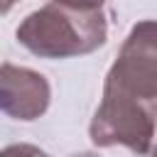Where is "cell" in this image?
Instances as JSON below:
<instances>
[{
  "label": "cell",
  "mask_w": 157,
  "mask_h": 157,
  "mask_svg": "<svg viewBox=\"0 0 157 157\" xmlns=\"http://www.w3.org/2000/svg\"><path fill=\"white\" fill-rule=\"evenodd\" d=\"M105 81L157 101V20L132 25Z\"/></svg>",
  "instance_id": "3957f363"
},
{
  "label": "cell",
  "mask_w": 157,
  "mask_h": 157,
  "mask_svg": "<svg viewBox=\"0 0 157 157\" xmlns=\"http://www.w3.org/2000/svg\"><path fill=\"white\" fill-rule=\"evenodd\" d=\"M157 130V101L137 96L110 81L103 83V98L93 113L88 135L96 147H128L135 155L152 150Z\"/></svg>",
  "instance_id": "7a4b0ae2"
},
{
  "label": "cell",
  "mask_w": 157,
  "mask_h": 157,
  "mask_svg": "<svg viewBox=\"0 0 157 157\" xmlns=\"http://www.w3.org/2000/svg\"><path fill=\"white\" fill-rule=\"evenodd\" d=\"M61 5H69V7H78V10H98L105 5V0H56Z\"/></svg>",
  "instance_id": "5b68a950"
},
{
  "label": "cell",
  "mask_w": 157,
  "mask_h": 157,
  "mask_svg": "<svg viewBox=\"0 0 157 157\" xmlns=\"http://www.w3.org/2000/svg\"><path fill=\"white\" fill-rule=\"evenodd\" d=\"M155 155H157V145H155Z\"/></svg>",
  "instance_id": "52a82bcc"
},
{
  "label": "cell",
  "mask_w": 157,
  "mask_h": 157,
  "mask_svg": "<svg viewBox=\"0 0 157 157\" xmlns=\"http://www.w3.org/2000/svg\"><path fill=\"white\" fill-rule=\"evenodd\" d=\"M17 42L39 59H71L91 54L108 39V17L98 10H78L52 0L29 12L17 27Z\"/></svg>",
  "instance_id": "6da1fadb"
},
{
  "label": "cell",
  "mask_w": 157,
  "mask_h": 157,
  "mask_svg": "<svg viewBox=\"0 0 157 157\" xmlns=\"http://www.w3.org/2000/svg\"><path fill=\"white\" fill-rule=\"evenodd\" d=\"M52 101L49 81L27 66L0 64V113L15 120H37L47 113Z\"/></svg>",
  "instance_id": "277c9868"
},
{
  "label": "cell",
  "mask_w": 157,
  "mask_h": 157,
  "mask_svg": "<svg viewBox=\"0 0 157 157\" xmlns=\"http://www.w3.org/2000/svg\"><path fill=\"white\" fill-rule=\"evenodd\" d=\"M15 2H17V0H0V15H7Z\"/></svg>",
  "instance_id": "8992f818"
}]
</instances>
